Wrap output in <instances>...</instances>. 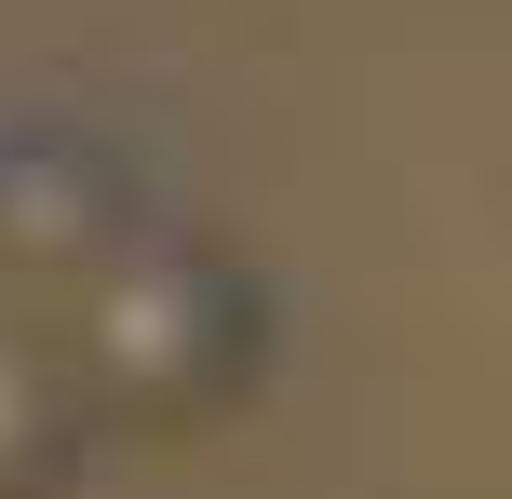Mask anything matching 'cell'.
Masks as SVG:
<instances>
[{
    "mask_svg": "<svg viewBox=\"0 0 512 499\" xmlns=\"http://www.w3.org/2000/svg\"><path fill=\"white\" fill-rule=\"evenodd\" d=\"M243 351H256V284L230 257H203V243H149V257H122L108 297H95V365L122 378V392H162V405L230 392Z\"/></svg>",
    "mask_w": 512,
    "mask_h": 499,
    "instance_id": "cell-1",
    "label": "cell"
}]
</instances>
